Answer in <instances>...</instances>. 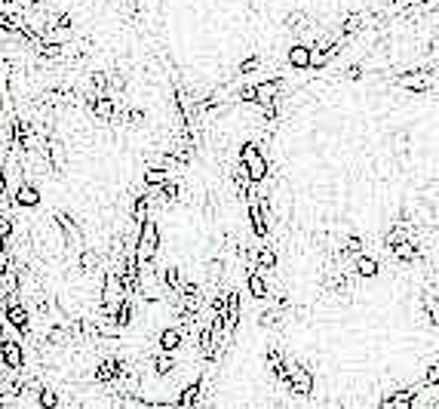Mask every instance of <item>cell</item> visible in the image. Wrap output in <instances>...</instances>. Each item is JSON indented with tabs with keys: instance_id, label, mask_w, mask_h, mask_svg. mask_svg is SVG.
I'll return each instance as SVG.
<instances>
[{
	"instance_id": "cell-22",
	"label": "cell",
	"mask_w": 439,
	"mask_h": 409,
	"mask_svg": "<svg viewBox=\"0 0 439 409\" xmlns=\"http://www.w3.org/2000/svg\"><path fill=\"white\" fill-rule=\"evenodd\" d=\"M169 175H172V169H163V166H151L148 173H144V185H151V188H157V185H163Z\"/></svg>"
},
{
	"instance_id": "cell-28",
	"label": "cell",
	"mask_w": 439,
	"mask_h": 409,
	"mask_svg": "<svg viewBox=\"0 0 439 409\" xmlns=\"http://www.w3.org/2000/svg\"><path fill=\"white\" fill-rule=\"evenodd\" d=\"M37 403L46 406V409H56V406H59V397L52 394V391H43V388H40V394H37Z\"/></svg>"
},
{
	"instance_id": "cell-17",
	"label": "cell",
	"mask_w": 439,
	"mask_h": 409,
	"mask_svg": "<svg viewBox=\"0 0 439 409\" xmlns=\"http://www.w3.org/2000/svg\"><path fill=\"white\" fill-rule=\"evenodd\" d=\"M56 222L61 225V231H65V234H68V241H71V243H80V241H83V234H80V231H77L74 219H71V215H68V213H56Z\"/></svg>"
},
{
	"instance_id": "cell-29",
	"label": "cell",
	"mask_w": 439,
	"mask_h": 409,
	"mask_svg": "<svg viewBox=\"0 0 439 409\" xmlns=\"http://www.w3.org/2000/svg\"><path fill=\"white\" fill-rule=\"evenodd\" d=\"M40 0H10V10H28V6H37Z\"/></svg>"
},
{
	"instance_id": "cell-31",
	"label": "cell",
	"mask_w": 439,
	"mask_h": 409,
	"mask_svg": "<svg viewBox=\"0 0 439 409\" xmlns=\"http://www.w3.org/2000/svg\"><path fill=\"white\" fill-rule=\"evenodd\" d=\"M255 68H258V59H246L240 65V74H249V71H255Z\"/></svg>"
},
{
	"instance_id": "cell-1",
	"label": "cell",
	"mask_w": 439,
	"mask_h": 409,
	"mask_svg": "<svg viewBox=\"0 0 439 409\" xmlns=\"http://www.w3.org/2000/svg\"><path fill=\"white\" fill-rule=\"evenodd\" d=\"M160 252V231L154 225L151 219L142 222V228H138V237H135V261L138 268H148L154 259H157Z\"/></svg>"
},
{
	"instance_id": "cell-10",
	"label": "cell",
	"mask_w": 439,
	"mask_h": 409,
	"mask_svg": "<svg viewBox=\"0 0 439 409\" xmlns=\"http://www.w3.org/2000/svg\"><path fill=\"white\" fill-rule=\"evenodd\" d=\"M289 65L298 68V71H304V68H311V46L304 43H295L289 50Z\"/></svg>"
},
{
	"instance_id": "cell-4",
	"label": "cell",
	"mask_w": 439,
	"mask_h": 409,
	"mask_svg": "<svg viewBox=\"0 0 439 409\" xmlns=\"http://www.w3.org/2000/svg\"><path fill=\"white\" fill-rule=\"evenodd\" d=\"M286 388L292 391V394H298V397H307V394L313 391V375H311V369H304L302 364L292 366L289 375H286Z\"/></svg>"
},
{
	"instance_id": "cell-13",
	"label": "cell",
	"mask_w": 439,
	"mask_h": 409,
	"mask_svg": "<svg viewBox=\"0 0 439 409\" xmlns=\"http://www.w3.org/2000/svg\"><path fill=\"white\" fill-rule=\"evenodd\" d=\"M353 271H357L359 277H375V274H378V261H375L372 256L357 252V256H353Z\"/></svg>"
},
{
	"instance_id": "cell-16",
	"label": "cell",
	"mask_w": 439,
	"mask_h": 409,
	"mask_svg": "<svg viewBox=\"0 0 439 409\" xmlns=\"http://www.w3.org/2000/svg\"><path fill=\"white\" fill-rule=\"evenodd\" d=\"M394 252H396V259L399 261H415L421 256V246L415 243V241H403V243H396L394 246Z\"/></svg>"
},
{
	"instance_id": "cell-24",
	"label": "cell",
	"mask_w": 439,
	"mask_h": 409,
	"mask_svg": "<svg viewBox=\"0 0 439 409\" xmlns=\"http://www.w3.org/2000/svg\"><path fill=\"white\" fill-rule=\"evenodd\" d=\"M181 280H184V277H181L179 268H166V271H163V283H166V287L172 289V292L181 289Z\"/></svg>"
},
{
	"instance_id": "cell-5",
	"label": "cell",
	"mask_w": 439,
	"mask_h": 409,
	"mask_svg": "<svg viewBox=\"0 0 439 409\" xmlns=\"http://www.w3.org/2000/svg\"><path fill=\"white\" fill-rule=\"evenodd\" d=\"M6 320H10L22 336H28V311L22 308V302H19V292H15V289L6 292Z\"/></svg>"
},
{
	"instance_id": "cell-3",
	"label": "cell",
	"mask_w": 439,
	"mask_h": 409,
	"mask_svg": "<svg viewBox=\"0 0 439 409\" xmlns=\"http://www.w3.org/2000/svg\"><path fill=\"white\" fill-rule=\"evenodd\" d=\"M399 87L403 89H412V92H427L436 87V68H430V71H409L399 77Z\"/></svg>"
},
{
	"instance_id": "cell-15",
	"label": "cell",
	"mask_w": 439,
	"mask_h": 409,
	"mask_svg": "<svg viewBox=\"0 0 439 409\" xmlns=\"http://www.w3.org/2000/svg\"><path fill=\"white\" fill-rule=\"evenodd\" d=\"M267 366H271V373L280 379L283 385H286V375H289V369H286V364H283V354H280V348H271L267 351Z\"/></svg>"
},
{
	"instance_id": "cell-34",
	"label": "cell",
	"mask_w": 439,
	"mask_h": 409,
	"mask_svg": "<svg viewBox=\"0 0 439 409\" xmlns=\"http://www.w3.org/2000/svg\"><path fill=\"white\" fill-rule=\"evenodd\" d=\"M240 102H252V87H246V89L240 92Z\"/></svg>"
},
{
	"instance_id": "cell-32",
	"label": "cell",
	"mask_w": 439,
	"mask_h": 409,
	"mask_svg": "<svg viewBox=\"0 0 439 409\" xmlns=\"http://www.w3.org/2000/svg\"><path fill=\"white\" fill-rule=\"evenodd\" d=\"M126 120H129V123H142V120H144V114L135 108V111H129V114H126Z\"/></svg>"
},
{
	"instance_id": "cell-33",
	"label": "cell",
	"mask_w": 439,
	"mask_h": 409,
	"mask_svg": "<svg viewBox=\"0 0 439 409\" xmlns=\"http://www.w3.org/2000/svg\"><path fill=\"white\" fill-rule=\"evenodd\" d=\"M348 74L353 77V80H359V77H363V68H359V65H353V68H350V71H348Z\"/></svg>"
},
{
	"instance_id": "cell-11",
	"label": "cell",
	"mask_w": 439,
	"mask_h": 409,
	"mask_svg": "<svg viewBox=\"0 0 439 409\" xmlns=\"http://www.w3.org/2000/svg\"><path fill=\"white\" fill-rule=\"evenodd\" d=\"M338 50H341V46H338V43H320L317 50H311V68H322L329 59L335 56Z\"/></svg>"
},
{
	"instance_id": "cell-26",
	"label": "cell",
	"mask_w": 439,
	"mask_h": 409,
	"mask_svg": "<svg viewBox=\"0 0 439 409\" xmlns=\"http://www.w3.org/2000/svg\"><path fill=\"white\" fill-rule=\"evenodd\" d=\"M96 252H92V250H83L80 252V271L83 274H92V271H96Z\"/></svg>"
},
{
	"instance_id": "cell-2",
	"label": "cell",
	"mask_w": 439,
	"mask_h": 409,
	"mask_svg": "<svg viewBox=\"0 0 439 409\" xmlns=\"http://www.w3.org/2000/svg\"><path fill=\"white\" fill-rule=\"evenodd\" d=\"M240 164L246 166V175H249L255 185L267 179V160H265V154H261V148L255 142H246L240 148Z\"/></svg>"
},
{
	"instance_id": "cell-8",
	"label": "cell",
	"mask_w": 439,
	"mask_h": 409,
	"mask_svg": "<svg viewBox=\"0 0 439 409\" xmlns=\"http://www.w3.org/2000/svg\"><path fill=\"white\" fill-rule=\"evenodd\" d=\"M181 342H184V329H179V327H169V329H163L160 333V351H179L181 348Z\"/></svg>"
},
{
	"instance_id": "cell-25",
	"label": "cell",
	"mask_w": 439,
	"mask_h": 409,
	"mask_svg": "<svg viewBox=\"0 0 439 409\" xmlns=\"http://www.w3.org/2000/svg\"><path fill=\"white\" fill-rule=\"evenodd\" d=\"M363 19H366V15L363 13H353V15H348V19H344V34H357V31L359 28H363Z\"/></svg>"
},
{
	"instance_id": "cell-12",
	"label": "cell",
	"mask_w": 439,
	"mask_h": 409,
	"mask_svg": "<svg viewBox=\"0 0 439 409\" xmlns=\"http://www.w3.org/2000/svg\"><path fill=\"white\" fill-rule=\"evenodd\" d=\"M15 203H19V206H37V203H40V191H37L34 185L22 182L19 191H15Z\"/></svg>"
},
{
	"instance_id": "cell-21",
	"label": "cell",
	"mask_w": 439,
	"mask_h": 409,
	"mask_svg": "<svg viewBox=\"0 0 439 409\" xmlns=\"http://www.w3.org/2000/svg\"><path fill=\"white\" fill-rule=\"evenodd\" d=\"M157 197L163 200V203H175V200L181 197V185H175V182H163V185H157Z\"/></svg>"
},
{
	"instance_id": "cell-9",
	"label": "cell",
	"mask_w": 439,
	"mask_h": 409,
	"mask_svg": "<svg viewBox=\"0 0 439 409\" xmlns=\"http://www.w3.org/2000/svg\"><path fill=\"white\" fill-rule=\"evenodd\" d=\"M252 259H255V271H274L276 268V252L271 246H258V250L252 252Z\"/></svg>"
},
{
	"instance_id": "cell-19",
	"label": "cell",
	"mask_w": 439,
	"mask_h": 409,
	"mask_svg": "<svg viewBox=\"0 0 439 409\" xmlns=\"http://www.w3.org/2000/svg\"><path fill=\"white\" fill-rule=\"evenodd\" d=\"M200 391H203V382H194L181 391V397L175 400V406H197L200 403Z\"/></svg>"
},
{
	"instance_id": "cell-18",
	"label": "cell",
	"mask_w": 439,
	"mask_h": 409,
	"mask_svg": "<svg viewBox=\"0 0 439 409\" xmlns=\"http://www.w3.org/2000/svg\"><path fill=\"white\" fill-rule=\"evenodd\" d=\"M151 200H148V194H138L135 200H133V222L135 225H142L144 219H151Z\"/></svg>"
},
{
	"instance_id": "cell-6",
	"label": "cell",
	"mask_w": 439,
	"mask_h": 409,
	"mask_svg": "<svg viewBox=\"0 0 439 409\" xmlns=\"http://www.w3.org/2000/svg\"><path fill=\"white\" fill-rule=\"evenodd\" d=\"M0 354H3V364L15 369V373L25 366V354H22L19 338H0Z\"/></svg>"
},
{
	"instance_id": "cell-27",
	"label": "cell",
	"mask_w": 439,
	"mask_h": 409,
	"mask_svg": "<svg viewBox=\"0 0 439 409\" xmlns=\"http://www.w3.org/2000/svg\"><path fill=\"white\" fill-rule=\"evenodd\" d=\"M154 366H157V373H163V375H166V373H172V366H175V364H172V357H169V351H160V354H157V360H154Z\"/></svg>"
},
{
	"instance_id": "cell-7",
	"label": "cell",
	"mask_w": 439,
	"mask_h": 409,
	"mask_svg": "<svg viewBox=\"0 0 439 409\" xmlns=\"http://www.w3.org/2000/svg\"><path fill=\"white\" fill-rule=\"evenodd\" d=\"M280 99V80H261L252 87V102H258V105H271Z\"/></svg>"
},
{
	"instance_id": "cell-20",
	"label": "cell",
	"mask_w": 439,
	"mask_h": 409,
	"mask_svg": "<svg viewBox=\"0 0 439 409\" xmlns=\"http://www.w3.org/2000/svg\"><path fill=\"white\" fill-rule=\"evenodd\" d=\"M246 283H249L252 299H271V292H267V283H265V277H261V271H252Z\"/></svg>"
},
{
	"instance_id": "cell-23",
	"label": "cell",
	"mask_w": 439,
	"mask_h": 409,
	"mask_svg": "<svg viewBox=\"0 0 439 409\" xmlns=\"http://www.w3.org/2000/svg\"><path fill=\"white\" fill-rule=\"evenodd\" d=\"M409 400H412V388L409 391H396V397H384L381 406L384 409H399V406H409Z\"/></svg>"
},
{
	"instance_id": "cell-14",
	"label": "cell",
	"mask_w": 439,
	"mask_h": 409,
	"mask_svg": "<svg viewBox=\"0 0 439 409\" xmlns=\"http://www.w3.org/2000/svg\"><path fill=\"white\" fill-rule=\"evenodd\" d=\"M117 373H120V360H117V357H107V360H102V364H98L96 379H98V382H114V379H117Z\"/></svg>"
},
{
	"instance_id": "cell-30",
	"label": "cell",
	"mask_w": 439,
	"mask_h": 409,
	"mask_svg": "<svg viewBox=\"0 0 439 409\" xmlns=\"http://www.w3.org/2000/svg\"><path fill=\"white\" fill-rule=\"evenodd\" d=\"M436 382H439V366H436V364H430V373H427V382H424V385L436 388Z\"/></svg>"
}]
</instances>
